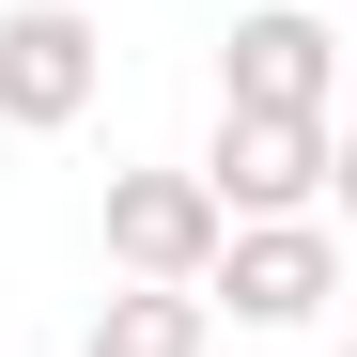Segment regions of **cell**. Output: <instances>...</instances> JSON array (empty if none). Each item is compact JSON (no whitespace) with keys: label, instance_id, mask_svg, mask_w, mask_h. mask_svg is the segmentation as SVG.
<instances>
[{"label":"cell","instance_id":"obj_3","mask_svg":"<svg viewBox=\"0 0 357 357\" xmlns=\"http://www.w3.org/2000/svg\"><path fill=\"white\" fill-rule=\"evenodd\" d=\"M93 93H109V31L78 0H0V125L63 140V125H93Z\"/></svg>","mask_w":357,"mask_h":357},{"label":"cell","instance_id":"obj_2","mask_svg":"<svg viewBox=\"0 0 357 357\" xmlns=\"http://www.w3.org/2000/svg\"><path fill=\"white\" fill-rule=\"evenodd\" d=\"M326 171H342V125H311V109H218L202 202L218 218H326Z\"/></svg>","mask_w":357,"mask_h":357},{"label":"cell","instance_id":"obj_7","mask_svg":"<svg viewBox=\"0 0 357 357\" xmlns=\"http://www.w3.org/2000/svg\"><path fill=\"white\" fill-rule=\"evenodd\" d=\"M326 357H357V342H326Z\"/></svg>","mask_w":357,"mask_h":357},{"label":"cell","instance_id":"obj_4","mask_svg":"<svg viewBox=\"0 0 357 357\" xmlns=\"http://www.w3.org/2000/svg\"><path fill=\"white\" fill-rule=\"evenodd\" d=\"M218 109H342V31L311 0H249V16L218 31Z\"/></svg>","mask_w":357,"mask_h":357},{"label":"cell","instance_id":"obj_1","mask_svg":"<svg viewBox=\"0 0 357 357\" xmlns=\"http://www.w3.org/2000/svg\"><path fill=\"white\" fill-rule=\"evenodd\" d=\"M202 311L311 342V326L342 311V233H326V218H233V233H218V264H202Z\"/></svg>","mask_w":357,"mask_h":357},{"label":"cell","instance_id":"obj_6","mask_svg":"<svg viewBox=\"0 0 357 357\" xmlns=\"http://www.w3.org/2000/svg\"><path fill=\"white\" fill-rule=\"evenodd\" d=\"M78 357H218V311L202 295H155V280H109L93 326H78Z\"/></svg>","mask_w":357,"mask_h":357},{"label":"cell","instance_id":"obj_5","mask_svg":"<svg viewBox=\"0 0 357 357\" xmlns=\"http://www.w3.org/2000/svg\"><path fill=\"white\" fill-rule=\"evenodd\" d=\"M218 202H202V171H109V280H155V295H202L218 264Z\"/></svg>","mask_w":357,"mask_h":357}]
</instances>
